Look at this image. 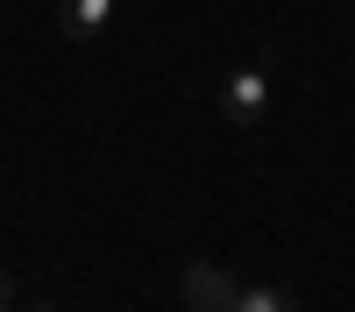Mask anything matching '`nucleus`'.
Returning <instances> with one entry per match:
<instances>
[{
  "mask_svg": "<svg viewBox=\"0 0 355 312\" xmlns=\"http://www.w3.org/2000/svg\"><path fill=\"white\" fill-rule=\"evenodd\" d=\"M114 8H128V0H57V36H71V43H93L100 28L114 21Z\"/></svg>",
  "mask_w": 355,
  "mask_h": 312,
  "instance_id": "7ed1b4c3",
  "label": "nucleus"
},
{
  "mask_svg": "<svg viewBox=\"0 0 355 312\" xmlns=\"http://www.w3.org/2000/svg\"><path fill=\"white\" fill-rule=\"evenodd\" d=\"M220 113H227V128H256L263 113H270V71H263V64L227 71V85H220Z\"/></svg>",
  "mask_w": 355,
  "mask_h": 312,
  "instance_id": "f257e3e1",
  "label": "nucleus"
},
{
  "mask_svg": "<svg viewBox=\"0 0 355 312\" xmlns=\"http://www.w3.org/2000/svg\"><path fill=\"white\" fill-rule=\"evenodd\" d=\"M28 312H50V305H28Z\"/></svg>",
  "mask_w": 355,
  "mask_h": 312,
  "instance_id": "423d86ee",
  "label": "nucleus"
},
{
  "mask_svg": "<svg viewBox=\"0 0 355 312\" xmlns=\"http://www.w3.org/2000/svg\"><path fill=\"white\" fill-rule=\"evenodd\" d=\"M0 312H15V284H8V270H0Z\"/></svg>",
  "mask_w": 355,
  "mask_h": 312,
  "instance_id": "39448f33",
  "label": "nucleus"
},
{
  "mask_svg": "<svg viewBox=\"0 0 355 312\" xmlns=\"http://www.w3.org/2000/svg\"><path fill=\"white\" fill-rule=\"evenodd\" d=\"M227 312H299V298L277 291V284H256V291H234V305H227Z\"/></svg>",
  "mask_w": 355,
  "mask_h": 312,
  "instance_id": "20e7f679",
  "label": "nucleus"
},
{
  "mask_svg": "<svg viewBox=\"0 0 355 312\" xmlns=\"http://www.w3.org/2000/svg\"><path fill=\"white\" fill-rule=\"evenodd\" d=\"M178 291H185V312H227L234 305V284L220 263H185V277H178Z\"/></svg>",
  "mask_w": 355,
  "mask_h": 312,
  "instance_id": "f03ea898",
  "label": "nucleus"
}]
</instances>
